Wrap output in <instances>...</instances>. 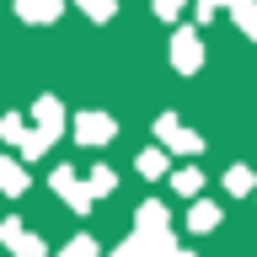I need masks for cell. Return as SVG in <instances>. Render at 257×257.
Wrapping results in <instances>:
<instances>
[{
    "label": "cell",
    "instance_id": "1",
    "mask_svg": "<svg viewBox=\"0 0 257 257\" xmlns=\"http://www.w3.org/2000/svg\"><path fill=\"white\" fill-rule=\"evenodd\" d=\"M32 118H38V134H27V156H38L43 145H54V134H59V118H64V112H59V102H54V96H43Z\"/></svg>",
    "mask_w": 257,
    "mask_h": 257
},
{
    "label": "cell",
    "instance_id": "2",
    "mask_svg": "<svg viewBox=\"0 0 257 257\" xmlns=\"http://www.w3.org/2000/svg\"><path fill=\"white\" fill-rule=\"evenodd\" d=\"M75 134L86 145H107L112 140V118H107V112H80V118H75Z\"/></svg>",
    "mask_w": 257,
    "mask_h": 257
},
{
    "label": "cell",
    "instance_id": "3",
    "mask_svg": "<svg viewBox=\"0 0 257 257\" xmlns=\"http://www.w3.org/2000/svg\"><path fill=\"white\" fill-rule=\"evenodd\" d=\"M0 241H6V246H16V257H43V246H38V241H32L16 220H6V225H0Z\"/></svg>",
    "mask_w": 257,
    "mask_h": 257
},
{
    "label": "cell",
    "instance_id": "4",
    "mask_svg": "<svg viewBox=\"0 0 257 257\" xmlns=\"http://www.w3.org/2000/svg\"><path fill=\"white\" fill-rule=\"evenodd\" d=\"M156 128H161V140L172 145V150H188V156H193V150H198V134H188V128L177 123V118H161Z\"/></svg>",
    "mask_w": 257,
    "mask_h": 257
},
{
    "label": "cell",
    "instance_id": "5",
    "mask_svg": "<svg viewBox=\"0 0 257 257\" xmlns=\"http://www.w3.org/2000/svg\"><path fill=\"white\" fill-rule=\"evenodd\" d=\"M172 59H177V70H193V64H198V38H193V32H177Z\"/></svg>",
    "mask_w": 257,
    "mask_h": 257
},
{
    "label": "cell",
    "instance_id": "6",
    "mask_svg": "<svg viewBox=\"0 0 257 257\" xmlns=\"http://www.w3.org/2000/svg\"><path fill=\"white\" fill-rule=\"evenodd\" d=\"M16 11L27 16V22H54V16H59V0H22Z\"/></svg>",
    "mask_w": 257,
    "mask_h": 257
},
{
    "label": "cell",
    "instance_id": "7",
    "mask_svg": "<svg viewBox=\"0 0 257 257\" xmlns=\"http://www.w3.org/2000/svg\"><path fill=\"white\" fill-rule=\"evenodd\" d=\"M0 188H6V193H22V188H27V172H22L11 156H0Z\"/></svg>",
    "mask_w": 257,
    "mask_h": 257
},
{
    "label": "cell",
    "instance_id": "8",
    "mask_svg": "<svg viewBox=\"0 0 257 257\" xmlns=\"http://www.w3.org/2000/svg\"><path fill=\"white\" fill-rule=\"evenodd\" d=\"M54 188H59V193H64V198H70L75 209H86V204H91V198H86V188H80V182H75L70 172H54Z\"/></svg>",
    "mask_w": 257,
    "mask_h": 257
},
{
    "label": "cell",
    "instance_id": "9",
    "mask_svg": "<svg viewBox=\"0 0 257 257\" xmlns=\"http://www.w3.org/2000/svg\"><path fill=\"white\" fill-rule=\"evenodd\" d=\"M230 11H236L241 32H252V38H257V6H252V0H230Z\"/></svg>",
    "mask_w": 257,
    "mask_h": 257
},
{
    "label": "cell",
    "instance_id": "10",
    "mask_svg": "<svg viewBox=\"0 0 257 257\" xmlns=\"http://www.w3.org/2000/svg\"><path fill=\"white\" fill-rule=\"evenodd\" d=\"M188 225H193V230H214V225H220V209H214V204H198Z\"/></svg>",
    "mask_w": 257,
    "mask_h": 257
},
{
    "label": "cell",
    "instance_id": "11",
    "mask_svg": "<svg viewBox=\"0 0 257 257\" xmlns=\"http://www.w3.org/2000/svg\"><path fill=\"white\" fill-rule=\"evenodd\" d=\"M225 188H230V193H246V188H252V172H246V166H230Z\"/></svg>",
    "mask_w": 257,
    "mask_h": 257
},
{
    "label": "cell",
    "instance_id": "12",
    "mask_svg": "<svg viewBox=\"0 0 257 257\" xmlns=\"http://www.w3.org/2000/svg\"><path fill=\"white\" fill-rule=\"evenodd\" d=\"M80 6H86L96 22H107V16H112V0H80Z\"/></svg>",
    "mask_w": 257,
    "mask_h": 257
},
{
    "label": "cell",
    "instance_id": "13",
    "mask_svg": "<svg viewBox=\"0 0 257 257\" xmlns=\"http://www.w3.org/2000/svg\"><path fill=\"white\" fill-rule=\"evenodd\" d=\"M198 182H204L198 172H177V193H198Z\"/></svg>",
    "mask_w": 257,
    "mask_h": 257
},
{
    "label": "cell",
    "instance_id": "14",
    "mask_svg": "<svg viewBox=\"0 0 257 257\" xmlns=\"http://www.w3.org/2000/svg\"><path fill=\"white\" fill-rule=\"evenodd\" d=\"M64 257H96V246H91V241H70V246H64Z\"/></svg>",
    "mask_w": 257,
    "mask_h": 257
},
{
    "label": "cell",
    "instance_id": "15",
    "mask_svg": "<svg viewBox=\"0 0 257 257\" xmlns=\"http://www.w3.org/2000/svg\"><path fill=\"white\" fill-rule=\"evenodd\" d=\"M91 188H96V193L112 188V172H107V166H96V172H91Z\"/></svg>",
    "mask_w": 257,
    "mask_h": 257
},
{
    "label": "cell",
    "instance_id": "16",
    "mask_svg": "<svg viewBox=\"0 0 257 257\" xmlns=\"http://www.w3.org/2000/svg\"><path fill=\"white\" fill-rule=\"evenodd\" d=\"M0 134H6V140H27V134H22V118H6V123H0Z\"/></svg>",
    "mask_w": 257,
    "mask_h": 257
},
{
    "label": "cell",
    "instance_id": "17",
    "mask_svg": "<svg viewBox=\"0 0 257 257\" xmlns=\"http://www.w3.org/2000/svg\"><path fill=\"white\" fill-rule=\"evenodd\" d=\"M161 166H166L161 156H145V161H140V172H145V177H161Z\"/></svg>",
    "mask_w": 257,
    "mask_h": 257
},
{
    "label": "cell",
    "instance_id": "18",
    "mask_svg": "<svg viewBox=\"0 0 257 257\" xmlns=\"http://www.w3.org/2000/svg\"><path fill=\"white\" fill-rule=\"evenodd\" d=\"M177 6H182V0H156V11H161V16H172Z\"/></svg>",
    "mask_w": 257,
    "mask_h": 257
},
{
    "label": "cell",
    "instance_id": "19",
    "mask_svg": "<svg viewBox=\"0 0 257 257\" xmlns=\"http://www.w3.org/2000/svg\"><path fill=\"white\" fill-rule=\"evenodd\" d=\"M214 6H230V0H204V6H198V11H204V16H209V11H214Z\"/></svg>",
    "mask_w": 257,
    "mask_h": 257
}]
</instances>
